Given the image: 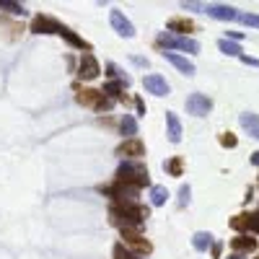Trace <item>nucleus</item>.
<instances>
[{"mask_svg": "<svg viewBox=\"0 0 259 259\" xmlns=\"http://www.w3.org/2000/svg\"><path fill=\"white\" fill-rule=\"evenodd\" d=\"M205 13L212 16V18H220V21H233V18H239L236 8H231V5H205Z\"/></svg>", "mask_w": 259, "mask_h": 259, "instance_id": "nucleus-11", "label": "nucleus"}, {"mask_svg": "<svg viewBox=\"0 0 259 259\" xmlns=\"http://www.w3.org/2000/svg\"><path fill=\"white\" fill-rule=\"evenodd\" d=\"M218 50H220V52H226V54H231V57H241V47H239L236 42L220 39V42H218Z\"/></svg>", "mask_w": 259, "mask_h": 259, "instance_id": "nucleus-17", "label": "nucleus"}, {"mask_svg": "<svg viewBox=\"0 0 259 259\" xmlns=\"http://www.w3.org/2000/svg\"><path fill=\"white\" fill-rule=\"evenodd\" d=\"M143 153H145V145H143L138 138L125 140V143H122L119 148H117V155H122V158H125V155H127V158H140Z\"/></svg>", "mask_w": 259, "mask_h": 259, "instance_id": "nucleus-9", "label": "nucleus"}, {"mask_svg": "<svg viewBox=\"0 0 259 259\" xmlns=\"http://www.w3.org/2000/svg\"><path fill=\"white\" fill-rule=\"evenodd\" d=\"M57 34H60V37H65L67 42H70V44H73V47H81V50H88V44H86V42H83L81 37H75V34H73L70 29H65V26H60V31H57Z\"/></svg>", "mask_w": 259, "mask_h": 259, "instance_id": "nucleus-18", "label": "nucleus"}, {"mask_svg": "<svg viewBox=\"0 0 259 259\" xmlns=\"http://www.w3.org/2000/svg\"><path fill=\"white\" fill-rule=\"evenodd\" d=\"M163 168H166V171H171L174 176H179V174H182V158H171L168 163H163Z\"/></svg>", "mask_w": 259, "mask_h": 259, "instance_id": "nucleus-23", "label": "nucleus"}, {"mask_svg": "<svg viewBox=\"0 0 259 259\" xmlns=\"http://www.w3.org/2000/svg\"><path fill=\"white\" fill-rule=\"evenodd\" d=\"M122 91H125V86H122V83H109L106 88H104V94H109V96H122Z\"/></svg>", "mask_w": 259, "mask_h": 259, "instance_id": "nucleus-25", "label": "nucleus"}, {"mask_svg": "<svg viewBox=\"0 0 259 259\" xmlns=\"http://www.w3.org/2000/svg\"><path fill=\"white\" fill-rule=\"evenodd\" d=\"M192 244H195V249H200V252H205L207 246L212 244V236L210 233H205V231H200V233H195V239H192Z\"/></svg>", "mask_w": 259, "mask_h": 259, "instance_id": "nucleus-20", "label": "nucleus"}, {"mask_svg": "<svg viewBox=\"0 0 259 259\" xmlns=\"http://www.w3.org/2000/svg\"><path fill=\"white\" fill-rule=\"evenodd\" d=\"M241 60H244L246 65H254V67H259V60H254V57H246V54H241Z\"/></svg>", "mask_w": 259, "mask_h": 259, "instance_id": "nucleus-30", "label": "nucleus"}, {"mask_svg": "<svg viewBox=\"0 0 259 259\" xmlns=\"http://www.w3.org/2000/svg\"><path fill=\"white\" fill-rule=\"evenodd\" d=\"M241 127L249 132L252 138H259V117H257V114H249V111H246V114H241Z\"/></svg>", "mask_w": 259, "mask_h": 259, "instance_id": "nucleus-14", "label": "nucleus"}, {"mask_svg": "<svg viewBox=\"0 0 259 259\" xmlns=\"http://www.w3.org/2000/svg\"><path fill=\"white\" fill-rule=\"evenodd\" d=\"M99 73H101V67H99V62H96L94 54H83L81 65H78V75H81L83 81H94Z\"/></svg>", "mask_w": 259, "mask_h": 259, "instance_id": "nucleus-6", "label": "nucleus"}, {"mask_svg": "<svg viewBox=\"0 0 259 259\" xmlns=\"http://www.w3.org/2000/svg\"><path fill=\"white\" fill-rule=\"evenodd\" d=\"M244 226H249V218H246V215H239L233 220V228H244Z\"/></svg>", "mask_w": 259, "mask_h": 259, "instance_id": "nucleus-28", "label": "nucleus"}, {"mask_svg": "<svg viewBox=\"0 0 259 259\" xmlns=\"http://www.w3.org/2000/svg\"><path fill=\"white\" fill-rule=\"evenodd\" d=\"M223 145H231V148H233V145H236V138H231V135H226V138H223Z\"/></svg>", "mask_w": 259, "mask_h": 259, "instance_id": "nucleus-31", "label": "nucleus"}, {"mask_svg": "<svg viewBox=\"0 0 259 259\" xmlns=\"http://www.w3.org/2000/svg\"><path fill=\"white\" fill-rule=\"evenodd\" d=\"M246 26H259V16H249V13H244V16H239Z\"/></svg>", "mask_w": 259, "mask_h": 259, "instance_id": "nucleus-26", "label": "nucleus"}, {"mask_svg": "<svg viewBox=\"0 0 259 259\" xmlns=\"http://www.w3.org/2000/svg\"><path fill=\"white\" fill-rule=\"evenodd\" d=\"M109 21H111V26H114L117 34H122V37H135V26L125 18V13H122V10H111Z\"/></svg>", "mask_w": 259, "mask_h": 259, "instance_id": "nucleus-7", "label": "nucleus"}, {"mask_svg": "<svg viewBox=\"0 0 259 259\" xmlns=\"http://www.w3.org/2000/svg\"><path fill=\"white\" fill-rule=\"evenodd\" d=\"M168 31H195V24L187 18H171L168 21Z\"/></svg>", "mask_w": 259, "mask_h": 259, "instance_id": "nucleus-16", "label": "nucleus"}, {"mask_svg": "<svg viewBox=\"0 0 259 259\" xmlns=\"http://www.w3.org/2000/svg\"><path fill=\"white\" fill-rule=\"evenodd\" d=\"M249 226H252L254 231H259V212H257V215H252V218H249Z\"/></svg>", "mask_w": 259, "mask_h": 259, "instance_id": "nucleus-29", "label": "nucleus"}, {"mask_svg": "<svg viewBox=\"0 0 259 259\" xmlns=\"http://www.w3.org/2000/svg\"><path fill=\"white\" fill-rule=\"evenodd\" d=\"M122 246H130V249L138 252V254H148L151 252V244L132 228H122Z\"/></svg>", "mask_w": 259, "mask_h": 259, "instance_id": "nucleus-4", "label": "nucleus"}, {"mask_svg": "<svg viewBox=\"0 0 259 259\" xmlns=\"http://www.w3.org/2000/svg\"><path fill=\"white\" fill-rule=\"evenodd\" d=\"M228 259H244V257H239V254H233V257H228Z\"/></svg>", "mask_w": 259, "mask_h": 259, "instance_id": "nucleus-34", "label": "nucleus"}, {"mask_svg": "<svg viewBox=\"0 0 259 259\" xmlns=\"http://www.w3.org/2000/svg\"><path fill=\"white\" fill-rule=\"evenodd\" d=\"M148 218V210H143L138 205H117V207H111V220L119 223L122 228H140L143 226V220Z\"/></svg>", "mask_w": 259, "mask_h": 259, "instance_id": "nucleus-1", "label": "nucleus"}, {"mask_svg": "<svg viewBox=\"0 0 259 259\" xmlns=\"http://www.w3.org/2000/svg\"><path fill=\"white\" fill-rule=\"evenodd\" d=\"M166 125H168V140L171 143L182 140V125H179V117L174 111H166Z\"/></svg>", "mask_w": 259, "mask_h": 259, "instance_id": "nucleus-13", "label": "nucleus"}, {"mask_svg": "<svg viewBox=\"0 0 259 259\" xmlns=\"http://www.w3.org/2000/svg\"><path fill=\"white\" fill-rule=\"evenodd\" d=\"M158 47H163L166 52L171 50H187V52H200V44L189 37H174V34H161L158 37Z\"/></svg>", "mask_w": 259, "mask_h": 259, "instance_id": "nucleus-3", "label": "nucleus"}, {"mask_svg": "<svg viewBox=\"0 0 259 259\" xmlns=\"http://www.w3.org/2000/svg\"><path fill=\"white\" fill-rule=\"evenodd\" d=\"M143 86H145V91L153 94V96H166V94H168V83H166V78L155 75V73H153V75H145Z\"/></svg>", "mask_w": 259, "mask_h": 259, "instance_id": "nucleus-8", "label": "nucleus"}, {"mask_svg": "<svg viewBox=\"0 0 259 259\" xmlns=\"http://www.w3.org/2000/svg\"><path fill=\"white\" fill-rule=\"evenodd\" d=\"M114 259H135V254H132L130 249H125L122 244H117V246H114Z\"/></svg>", "mask_w": 259, "mask_h": 259, "instance_id": "nucleus-24", "label": "nucleus"}, {"mask_svg": "<svg viewBox=\"0 0 259 259\" xmlns=\"http://www.w3.org/2000/svg\"><path fill=\"white\" fill-rule=\"evenodd\" d=\"M166 200H168V189H166V187L158 184V187L151 189V202H153V205H163Z\"/></svg>", "mask_w": 259, "mask_h": 259, "instance_id": "nucleus-21", "label": "nucleus"}, {"mask_svg": "<svg viewBox=\"0 0 259 259\" xmlns=\"http://www.w3.org/2000/svg\"><path fill=\"white\" fill-rule=\"evenodd\" d=\"M210 109H212V101L205 94H192L187 99V111H189V114H195V117H205Z\"/></svg>", "mask_w": 259, "mask_h": 259, "instance_id": "nucleus-5", "label": "nucleus"}, {"mask_svg": "<svg viewBox=\"0 0 259 259\" xmlns=\"http://www.w3.org/2000/svg\"><path fill=\"white\" fill-rule=\"evenodd\" d=\"M119 130H122V135H127V140H132V135H138V122H135V117H132V114H125V117H122Z\"/></svg>", "mask_w": 259, "mask_h": 259, "instance_id": "nucleus-15", "label": "nucleus"}, {"mask_svg": "<svg viewBox=\"0 0 259 259\" xmlns=\"http://www.w3.org/2000/svg\"><path fill=\"white\" fill-rule=\"evenodd\" d=\"M163 57H166L168 62H171V65L176 67V70H182L184 75H195V65L189 62L187 57H182V54H176V52H163Z\"/></svg>", "mask_w": 259, "mask_h": 259, "instance_id": "nucleus-12", "label": "nucleus"}, {"mask_svg": "<svg viewBox=\"0 0 259 259\" xmlns=\"http://www.w3.org/2000/svg\"><path fill=\"white\" fill-rule=\"evenodd\" d=\"M0 8H5L8 13H13V16H26V8L18 5V3H8V0H0Z\"/></svg>", "mask_w": 259, "mask_h": 259, "instance_id": "nucleus-22", "label": "nucleus"}, {"mask_svg": "<svg viewBox=\"0 0 259 259\" xmlns=\"http://www.w3.org/2000/svg\"><path fill=\"white\" fill-rule=\"evenodd\" d=\"M117 176H119L122 184H132V187L148 184V168H145L143 163H138V161H125L119 166Z\"/></svg>", "mask_w": 259, "mask_h": 259, "instance_id": "nucleus-2", "label": "nucleus"}, {"mask_svg": "<svg viewBox=\"0 0 259 259\" xmlns=\"http://www.w3.org/2000/svg\"><path fill=\"white\" fill-rule=\"evenodd\" d=\"M252 161H254V163L259 166V153H254V158H252Z\"/></svg>", "mask_w": 259, "mask_h": 259, "instance_id": "nucleus-33", "label": "nucleus"}, {"mask_svg": "<svg viewBox=\"0 0 259 259\" xmlns=\"http://www.w3.org/2000/svg\"><path fill=\"white\" fill-rule=\"evenodd\" d=\"M31 31H37V34H57L60 24L54 18H50V16H37V18H34V24H31Z\"/></svg>", "mask_w": 259, "mask_h": 259, "instance_id": "nucleus-10", "label": "nucleus"}, {"mask_svg": "<svg viewBox=\"0 0 259 259\" xmlns=\"http://www.w3.org/2000/svg\"><path fill=\"white\" fill-rule=\"evenodd\" d=\"M187 202H189V187L184 184L182 189H179V205H187Z\"/></svg>", "mask_w": 259, "mask_h": 259, "instance_id": "nucleus-27", "label": "nucleus"}, {"mask_svg": "<svg viewBox=\"0 0 259 259\" xmlns=\"http://www.w3.org/2000/svg\"><path fill=\"white\" fill-rule=\"evenodd\" d=\"M135 104H138V111H140V114H145V104H143V101L138 99V101H135Z\"/></svg>", "mask_w": 259, "mask_h": 259, "instance_id": "nucleus-32", "label": "nucleus"}, {"mask_svg": "<svg viewBox=\"0 0 259 259\" xmlns=\"http://www.w3.org/2000/svg\"><path fill=\"white\" fill-rule=\"evenodd\" d=\"M231 246H233L236 252H252L254 246H257V241L254 239H246V236H239V239L231 241Z\"/></svg>", "mask_w": 259, "mask_h": 259, "instance_id": "nucleus-19", "label": "nucleus"}]
</instances>
